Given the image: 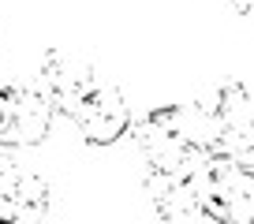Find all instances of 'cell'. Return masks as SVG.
<instances>
[{
  "instance_id": "3957f363",
  "label": "cell",
  "mask_w": 254,
  "mask_h": 224,
  "mask_svg": "<svg viewBox=\"0 0 254 224\" xmlns=\"http://www.w3.org/2000/svg\"><path fill=\"white\" fill-rule=\"evenodd\" d=\"M146 198L161 221H209L202 179L168 168H146Z\"/></svg>"
},
{
  "instance_id": "277c9868",
  "label": "cell",
  "mask_w": 254,
  "mask_h": 224,
  "mask_svg": "<svg viewBox=\"0 0 254 224\" xmlns=\"http://www.w3.org/2000/svg\"><path fill=\"white\" fill-rule=\"evenodd\" d=\"M49 213V183L41 172L0 161V221H38Z\"/></svg>"
},
{
  "instance_id": "6da1fadb",
  "label": "cell",
  "mask_w": 254,
  "mask_h": 224,
  "mask_svg": "<svg viewBox=\"0 0 254 224\" xmlns=\"http://www.w3.org/2000/svg\"><path fill=\"white\" fill-rule=\"evenodd\" d=\"M38 86L53 97L56 112H64L90 146H112L131 127V109L116 82L101 79L97 67H90L67 49H49L41 56Z\"/></svg>"
},
{
  "instance_id": "7a4b0ae2",
  "label": "cell",
  "mask_w": 254,
  "mask_h": 224,
  "mask_svg": "<svg viewBox=\"0 0 254 224\" xmlns=\"http://www.w3.org/2000/svg\"><path fill=\"white\" fill-rule=\"evenodd\" d=\"M56 105L41 86L8 82L0 86V146L4 150H30L41 146L53 131Z\"/></svg>"
},
{
  "instance_id": "5b68a950",
  "label": "cell",
  "mask_w": 254,
  "mask_h": 224,
  "mask_svg": "<svg viewBox=\"0 0 254 224\" xmlns=\"http://www.w3.org/2000/svg\"><path fill=\"white\" fill-rule=\"evenodd\" d=\"M228 8L243 19H254V0H228Z\"/></svg>"
}]
</instances>
